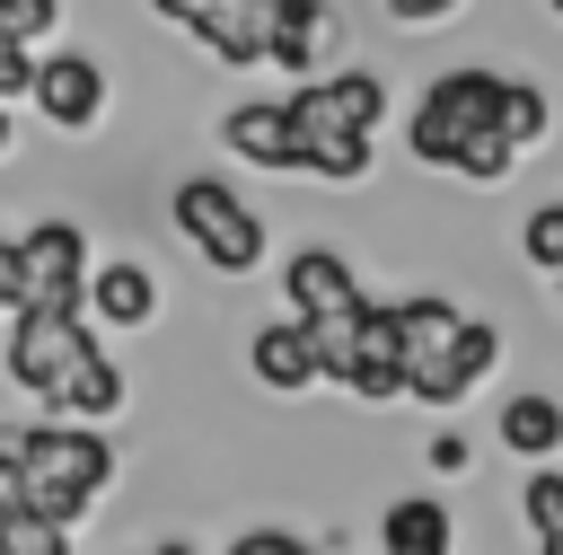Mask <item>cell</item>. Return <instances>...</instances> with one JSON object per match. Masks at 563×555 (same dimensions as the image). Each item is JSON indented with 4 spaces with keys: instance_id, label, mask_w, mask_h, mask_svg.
Segmentation results:
<instances>
[{
    "instance_id": "obj_1",
    "label": "cell",
    "mask_w": 563,
    "mask_h": 555,
    "mask_svg": "<svg viewBox=\"0 0 563 555\" xmlns=\"http://www.w3.org/2000/svg\"><path fill=\"white\" fill-rule=\"evenodd\" d=\"M0 458L26 467V511L53 520V529H79L88 502H97V485L114 476V449L88 423H70V414H53V423H0Z\"/></svg>"
},
{
    "instance_id": "obj_2",
    "label": "cell",
    "mask_w": 563,
    "mask_h": 555,
    "mask_svg": "<svg viewBox=\"0 0 563 555\" xmlns=\"http://www.w3.org/2000/svg\"><path fill=\"white\" fill-rule=\"evenodd\" d=\"M176 229H185L194 255L220 264V273H255V264H264V220H255L220 176H185V185H176Z\"/></svg>"
},
{
    "instance_id": "obj_3",
    "label": "cell",
    "mask_w": 563,
    "mask_h": 555,
    "mask_svg": "<svg viewBox=\"0 0 563 555\" xmlns=\"http://www.w3.org/2000/svg\"><path fill=\"white\" fill-rule=\"evenodd\" d=\"M9 264H18L9 308H79L88 238H79V220H35L26 238H9Z\"/></svg>"
},
{
    "instance_id": "obj_4",
    "label": "cell",
    "mask_w": 563,
    "mask_h": 555,
    "mask_svg": "<svg viewBox=\"0 0 563 555\" xmlns=\"http://www.w3.org/2000/svg\"><path fill=\"white\" fill-rule=\"evenodd\" d=\"M475 123H493V70H440L431 88H422V115H413V159L422 167H449V150L475 132Z\"/></svg>"
},
{
    "instance_id": "obj_5",
    "label": "cell",
    "mask_w": 563,
    "mask_h": 555,
    "mask_svg": "<svg viewBox=\"0 0 563 555\" xmlns=\"http://www.w3.org/2000/svg\"><path fill=\"white\" fill-rule=\"evenodd\" d=\"M493 361H501V326H493V317H457L449 344H431V352L405 370V396H422V405H457Z\"/></svg>"
},
{
    "instance_id": "obj_6",
    "label": "cell",
    "mask_w": 563,
    "mask_h": 555,
    "mask_svg": "<svg viewBox=\"0 0 563 555\" xmlns=\"http://www.w3.org/2000/svg\"><path fill=\"white\" fill-rule=\"evenodd\" d=\"M282 115H290V132H378L387 88L369 70H334V79H299L282 97Z\"/></svg>"
},
{
    "instance_id": "obj_7",
    "label": "cell",
    "mask_w": 563,
    "mask_h": 555,
    "mask_svg": "<svg viewBox=\"0 0 563 555\" xmlns=\"http://www.w3.org/2000/svg\"><path fill=\"white\" fill-rule=\"evenodd\" d=\"M26 97L44 106V123H62V132H88V123L106 115V70H97L88 53H44V62L26 70Z\"/></svg>"
},
{
    "instance_id": "obj_8",
    "label": "cell",
    "mask_w": 563,
    "mask_h": 555,
    "mask_svg": "<svg viewBox=\"0 0 563 555\" xmlns=\"http://www.w3.org/2000/svg\"><path fill=\"white\" fill-rule=\"evenodd\" d=\"M246 361H255V388L299 396V388H317V326L308 317H264L255 344H246Z\"/></svg>"
},
{
    "instance_id": "obj_9",
    "label": "cell",
    "mask_w": 563,
    "mask_h": 555,
    "mask_svg": "<svg viewBox=\"0 0 563 555\" xmlns=\"http://www.w3.org/2000/svg\"><path fill=\"white\" fill-rule=\"evenodd\" d=\"M282 300H290V317H334V308L361 300V282H352V264L334 247H299L282 264Z\"/></svg>"
},
{
    "instance_id": "obj_10",
    "label": "cell",
    "mask_w": 563,
    "mask_h": 555,
    "mask_svg": "<svg viewBox=\"0 0 563 555\" xmlns=\"http://www.w3.org/2000/svg\"><path fill=\"white\" fill-rule=\"evenodd\" d=\"M79 308H88L97 326H150V317H158V282H150L141 255H123V264H106V273L79 282Z\"/></svg>"
},
{
    "instance_id": "obj_11",
    "label": "cell",
    "mask_w": 563,
    "mask_h": 555,
    "mask_svg": "<svg viewBox=\"0 0 563 555\" xmlns=\"http://www.w3.org/2000/svg\"><path fill=\"white\" fill-rule=\"evenodd\" d=\"M220 141H229L246 167L290 176V115H282V97H246V106H229V115H220Z\"/></svg>"
},
{
    "instance_id": "obj_12",
    "label": "cell",
    "mask_w": 563,
    "mask_h": 555,
    "mask_svg": "<svg viewBox=\"0 0 563 555\" xmlns=\"http://www.w3.org/2000/svg\"><path fill=\"white\" fill-rule=\"evenodd\" d=\"M325 35H334V9H325V0H273L264 62H282L290 79H308V70H317V53H325Z\"/></svg>"
},
{
    "instance_id": "obj_13",
    "label": "cell",
    "mask_w": 563,
    "mask_h": 555,
    "mask_svg": "<svg viewBox=\"0 0 563 555\" xmlns=\"http://www.w3.org/2000/svg\"><path fill=\"white\" fill-rule=\"evenodd\" d=\"M501 449H510V458H554V449H563V396L519 388V396L501 405Z\"/></svg>"
},
{
    "instance_id": "obj_14",
    "label": "cell",
    "mask_w": 563,
    "mask_h": 555,
    "mask_svg": "<svg viewBox=\"0 0 563 555\" xmlns=\"http://www.w3.org/2000/svg\"><path fill=\"white\" fill-rule=\"evenodd\" d=\"M378 546H387V555H440V546H449V511L422 502V493H413V502H387Z\"/></svg>"
},
{
    "instance_id": "obj_15",
    "label": "cell",
    "mask_w": 563,
    "mask_h": 555,
    "mask_svg": "<svg viewBox=\"0 0 563 555\" xmlns=\"http://www.w3.org/2000/svg\"><path fill=\"white\" fill-rule=\"evenodd\" d=\"M510 167H519V141H510L501 123H475V132L449 150V176H466V185H501Z\"/></svg>"
},
{
    "instance_id": "obj_16",
    "label": "cell",
    "mask_w": 563,
    "mask_h": 555,
    "mask_svg": "<svg viewBox=\"0 0 563 555\" xmlns=\"http://www.w3.org/2000/svg\"><path fill=\"white\" fill-rule=\"evenodd\" d=\"M493 123L528 150V141H545V123H554V106H545V88L537 79H493Z\"/></svg>"
},
{
    "instance_id": "obj_17",
    "label": "cell",
    "mask_w": 563,
    "mask_h": 555,
    "mask_svg": "<svg viewBox=\"0 0 563 555\" xmlns=\"http://www.w3.org/2000/svg\"><path fill=\"white\" fill-rule=\"evenodd\" d=\"M466 308H449V300H396V344H405V370L431 352V344H449V326H457Z\"/></svg>"
},
{
    "instance_id": "obj_18",
    "label": "cell",
    "mask_w": 563,
    "mask_h": 555,
    "mask_svg": "<svg viewBox=\"0 0 563 555\" xmlns=\"http://www.w3.org/2000/svg\"><path fill=\"white\" fill-rule=\"evenodd\" d=\"M528 529H537L545 555H563V476H554V467L528 476Z\"/></svg>"
},
{
    "instance_id": "obj_19",
    "label": "cell",
    "mask_w": 563,
    "mask_h": 555,
    "mask_svg": "<svg viewBox=\"0 0 563 555\" xmlns=\"http://www.w3.org/2000/svg\"><path fill=\"white\" fill-rule=\"evenodd\" d=\"M519 247H528V264H537V273H563V203H545V211H528V229H519Z\"/></svg>"
},
{
    "instance_id": "obj_20",
    "label": "cell",
    "mask_w": 563,
    "mask_h": 555,
    "mask_svg": "<svg viewBox=\"0 0 563 555\" xmlns=\"http://www.w3.org/2000/svg\"><path fill=\"white\" fill-rule=\"evenodd\" d=\"M62 0H0V35H44Z\"/></svg>"
},
{
    "instance_id": "obj_21",
    "label": "cell",
    "mask_w": 563,
    "mask_h": 555,
    "mask_svg": "<svg viewBox=\"0 0 563 555\" xmlns=\"http://www.w3.org/2000/svg\"><path fill=\"white\" fill-rule=\"evenodd\" d=\"M26 70H35L26 35H0V97H26Z\"/></svg>"
},
{
    "instance_id": "obj_22",
    "label": "cell",
    "mask_w": 563,
    "mask_h": 555,
    "mask_svg": "<svg viewBox=\"0 0 563 555\" xmlns=\"http://www.w3.org/2000/svg\"><path fill=\"white\" fill-rule=\"evenodd\" d=\"M229 555H299V537H290V529H246Z\"/></svg>"
},
{
    "instance_id": "obj_23",
    "label": "cell",
    "mask_w": 563,
    "mask_h": 555,
    "mask_svg": "<svg viewBox=\"0 0 563 555\" xmlns=\"http://www.w3.org/2000/svg\"><path fill=\"white\" fill-rule=\"evenodd\" d=\"M18 511H26V467L0 458V520H18Z\"/></svg>"
},
{
    "instance_id": "obj_24",
    "label": "cell",
    "mask_w": 563,
    "mask_h": 555,
    "mask_svg": "<svg viewBox=\"0 0 563 555\" xmlns=\"http://www.w3.org/2000/svg\"><path fill=\"white\" fill-rule=\"evenodd\" d=\"M457 0H387V18H405V26H431V18H449Z\"/></svg>"
},
{
    "instance_id": "obj_25",
    "label": "cell",
    "mask_w": 563,
    "mask_h": 555,
    "mask_svg": "<svg viewBox=\"0 0 563 555\" xmlns=\"http://www.w3.org/2000/svg\"><path fill=\"white\" fill-rule=\"evenodd\" d=\"M431 467H440V476H457V467H466V440H457V432H440V440H431Z\"/></svg>"
},
{
    "instance_id": "obj_26",
    "label": "cell",
    "mask_w": 563,
    "mask_h": 555,
    "mask_svg": "<svg viewBox=\"0 0 563 555\" xmlns=\"http://www.w3.org/2000/svg\"><path fill=\"white\" fill-rule=\"evenodd\" d=\"M9 291H18V264H9V238H0V308H9Z\"/></svg>"
},
{
    "instance_id": "obj_27",
    "label": "cell",
    "mask_w": 563,
    "mask_h": 555,
    "mask_svg": "<svg viewBox=\"0 0 563 555\" xmlns=\"http://www.w3.org/2000/svg\"><path fill=\"white\" fill-rule=\"evenodd\" d=\"M9 141H18V132H9V106H0V159H9Z\"/></svg>"
},
{
    "instance_id": "obj_28",
    "label": "cell",
    "mask_w": 563,
    "mask_h": 555,
    "mask_svg": "<svg viewBox=\"0 0 563 555\" xmlns=\"http://www.w3.org/2000/svg\"><path fill=\"white\" fill-rule=\"evenodd\" d=\"M554 9H563V0H554Z\"/></svg>"
}]
</instances>
